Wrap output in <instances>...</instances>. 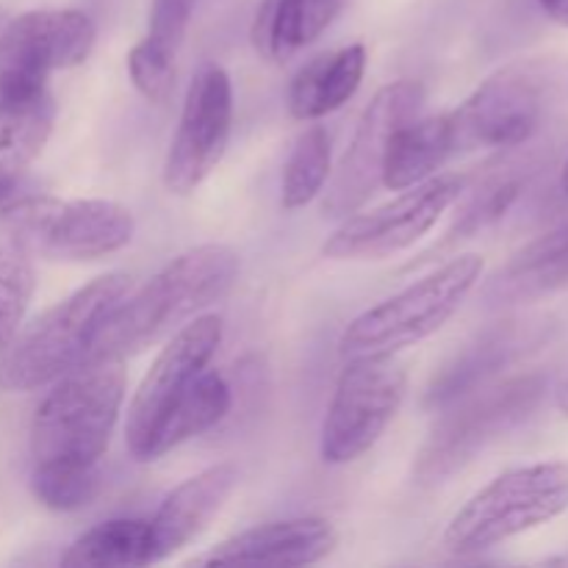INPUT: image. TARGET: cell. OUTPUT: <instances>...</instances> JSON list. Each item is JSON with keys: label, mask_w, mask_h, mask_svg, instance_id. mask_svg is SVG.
Listing matches in <instances>:
<instances>
[{"label": "cell", "mask_w": 568, "mask_h": 568, "mask_svg": "<svg viewBox=\"0 0 568 568\" xmlns=\"http://www.w3.org/2000/svg\"><path fill=\"white\" fill-rule=\"evenodd\" d=\"M131 277L105 272L48 311L22 322L11 342L0 349V388L11 394L39 392L81 366L92 353L98 333L116 305L125 300Z\"/></svg>", "instance_id": "3957f363"}, {"label": "cell", "mask_w": 568, "mask_h": 568, "mask_svg": "<svg viewBox=\"0 0 568 568\" xmlns=\"http://www.w3.org/2000/svg\"><path fill=\"white\" fill-rule=\"evenodd\" d=\"M98 39L92 17L81 9H31L9 17L0 37V67L50 78L89 59Z\"/></svg>", "instance_id": "9a60e30c"}, {"label": "cell", "mask_w": 568, "mask_h": 568, "mask_svg": "<svg viewBox=\"0 0 568 568\" xmlns=\"http://www.w3.org/2000/svg\"><path fill=\"white\" fill-rule=\"evenodd\" d=\"M0 216L20 233L33 258L98 261L128 247L136 231L131 209L116 200H59L44 194L11 197Z\"/></svg>", "instance_id": "ba28073f"}, {"label": "cell", "mask_w": 568, "mask_h": 568, "mask_svg": "<svg viewBox=\"0 0 568 568\" xmlns=\"http://www.w3.org/2000/svg\"><path fill=\"white\" fill-rule=\"evenodd\" d=\"M233 403V392L227 386L225 377L220 372L205 369L192 386L186 388L175 408L161 425L159 436H155L153 449H150V460L164 458L166 453L178 449L181 444L192 442V438L203 436L211 427L220 425L227 416Z\"/></svg>", "instance_id": "603a6c76"}, {"label": "cell", "mask_w": 568, "mask_h": 568, "mask_svg": "<svg viewBox=\"0 0 568 568\" xmlns=\"http://www.w3.org/2000/svg\"><path fill=\"white\" fill-rule=\"evenodd\" d=\"M239 277V255L227 244H197L175 255L136 294L122 300L98 333L89 358L125 361L166 342L211 305L231 294Z\"/></svg>", "instance_id": "7a4b0ae2"}, {"label": "cell", "mask_w": 568, "mask_h": 568, "mask_svg": "<svg viewBox=\"0 0 568 568\" xmlns=\"http://www.w3.org/2000/svg\"><path fill=\"white\" fill-rule=\"evenodd\" d=\"M466 178L433 175L403 189L392 203L344 216L322 253L333 261H383L414 247L458 203Z\"/></svg>", "instance_id": "30bf717a"}, {"label": "cell", "mask_w": 568, "mask_h": 568, "mask_svg": "<svg viewBox=\"0 0 568 568\" xmlns=\"http://www.w3.org/2000/svg\"><path fill=\"white\" fill-rule=\"evenodd\" d=\"M455 155L453 131L447 114L414 116L405 122L392 139L386 166H383V186L392 192L416 186L438 172Z\"/></svg>", "instance_id": "44dd1931"}, {"label": "cell", "mask_w": 568, "mask_h": 568, "mask_svg": "<svg viewBox=\"0 0 568 568\" xmlns=\"http://www.w3.org/2000/svg\"><path fill=\"white\" fill-rule=\"evenodd\" d=\"M483 275L477 253L455 255L425 277L355 316L342 333V358H388L442 331Z\"/></svg>", "instance_id": "5b68a950"}, {"label": "cell", "mask_w": 568, "mask_h": 568, "mask_svg": "<svg viewBox=\"0 0 568 568\" xmlns=\"http://www.w3.org/2000/svg\"><path fill=\"white\" fill-rule=\"evenodd\" d=\"M366 75L364 44H344V48L322 53L297 70L288 83V114L300 122H316L333 114L355 98Z\"/></svg>", "instance_id": "ffe728a7"}, {"label": "cell", "mask_w": 568, "mask_h": 568, "mask_svg": "<svg viewBox=\"0 0 568 568\" xmlns=\"http://www.w3.org/2000/svg\"><path fill=\"white\" fill-rule=\"evenodd\" d=\"M422 100H425V89L408 78L388 83L372 98V103L361 114L347 153L338 161L333 178H327L325 203H322L325 216L344 220L369 203L372 194L383 186V166H386L394 133L405 122L419 116Z\"/></svg>", "instance_id": "7c38bea8"}, {"label": "cell", "mask_w": 568, "mask_h": 568, "mask_svg": "<svg viewBox=\"0 0 568 568\" xmlns=\"http://www.w3.org/2000/svg\"><path fill=\"white\" fill-rule=\"evenodd\" d=\"M568 103V55H527L499 67L449 111L455 155L519 148Z\"/></svg>", "instance_id": "277c9868"}, {"label": "cell", "mask_w": 568, "mask_h": 568, "mask_svg": "<svg viewBox=\"0 0 568 568\" xmlns=\"http://www.w3.org/2000/svg\"><path fill=\"white\" fill-rule=\"evenodd\" d=\"M519 347L521 338L514 327H497V331L483 333L475 344H469L464 353L455 355L453 364L444 366L442 375H436V381H433L430 392H427L425 397L427 408L442 410L447 408L449 403L464 397V394L486 386L488 377H491L499 366L508 364V358Z\"/></svg>", "instance_id": "7402d4cb"}, {"label": "cell", "mask_w": 568, "mask_h": 568, "mask_svg": "<svg viewBox=\"0 0 568 568\" xmlns=\"http://www.w3.org/2000/svg\"><path fill=\"white\" fill-rule=\"evenodd\" d=\"M67 568H142L150 566L148 519H109L78 536L61 555Z\"/></svg>", "instance_id": "cb8c5ba5"}, {"label": "cell", "mask_w": 568, "mask_h": 568, "mask_svg": "<svg viewBox=\"0 0 568 568\" xmlns=\"http://www.w3.org/2000/svg\"><path fill=\"white\" fill-rule=\"evenodd\" d=\"M408 392V372L388 358H347L322 422L320 455L325 464L344 466L369 453Z\"/></svg>", "instance_id": "9c48e42d"}, {"label": "cell", "mask_w": 568, "mask_h": 568, "mask_svg": "<svg viewBox=\"0 0 568 568\" xmlns=\"http://www.w3.org/2000/svg\"><path fill=\"white\" fill-rule=\"evenodd\" d=\"M560 192H564L568 197V155H566L564 166H560Z\"/></svg>", "instance_id": "1f68e13d"}, {"label": "cell", "mask_w": 568, "mask_h": 568, "mask_svg": "<svg viewBox=\"0 0 568 568\" xmlns=\"http://www.w3.org/2000/svg\"><path fill=\"white\" fill-rule=\"evenodd\" d=\"M568 288V220L516 250L486 286L491 308L538 303Z\"/></svg>", "instance_id": "ac0fdd59"}, {"label": "cell", "mask_w": 568, "mask_h": 568, "mask_svg": "<svg viewBox=\"0 0 568 568\" xmlns=\"http://www.w3.org/2000/svg\"><path fill=\"white\" fill-rule=\"evenodd\" d=\"M233 131V87L222 67L205 64L189 83L181 120L164 159L170 194H194L220 166Z\"/></svg>", "instance_id": "4fadbf2b"}, {"label": "cell", "mask_w": 568, "mask_h": 568, "mask_svg": "<svg viewBox=\"0 0 568 568\" xmlns=\"http://www.w3.org/2000/svg\"><path fill=\"white\" fill-rule=\"evenodd\" d=\"M347 0H261L250 26L255 53L270 64H283L316 42Z\"/></svg>", "instance_id": "d6986e66"}, {"label": "cell", "mask_w": 568, "mask_h": 568, "mask_svg": "<svg viewBox=\"0 0 568 568\" xmlns=\"http://www.w3.org/2000/svg\"><path fill=\"white\" fill-rule=\"evenodd\" d=\"M194 9H197V0H150L148 33L142 39L144 48L178 61V50L186 39Z\"/></svg>", "instance_id": "83f0119b"}, {"label": "cell", "mask_w": 568, "mask_h": 568, "mask_svg": "<svg viewBox=\"0 0 568 568\" xmlns=\"http://www.w3.org/2000/svg\"><path fill=\"white\" fill-rule=\"evenodd\" d=\"M538 3H541L544 14H547L549 20L568 28V0H538Z\"/></svg>", "instance_id": "f546056e"}, {"label": "cell", "mask_w": 568, "mask_h": 568, "mask_svg": "<svg viewBox=\"0 0 568 568\" xmlns=\"http://www.w3.org/2000/svg\"><path fill=\"white\" fill-rule=\"evenodd\" d=\"M37 292L33 253L20 233L0 216V349L22 327Z\"/></svg>", "instance_id": "d4e9b609"}, {"label": "cell", "mask_w": 568, "mask_h": 568, "mask_svg": "<svg viewBox=\"0 0 568 568\" xmlns=\"http://www.w3.org/2000/svg\"><path fill=\"white\" fill-rule=\"evenodd\" d=\"M128 75L144 100L164 105L175 89V59L153 53L142 42H136L128 53Z\"/></svg>", "instance_id": "f1b7e54d"}, {"label": "cell", "mask_w": 568, "mask_h": 568, "mask_svg": "<svg viewBox=\"0 0 568 568\" xmlns=\"http://www.w3.org/2000/svg\"><path fill=\"white\" fill-rule=\"evenodd\" d=\"M541 377H514V381L480 386L442 408V419L427 436L414 464V480L419 486L447 483L455 471L469 466L491 442L503 438L519 425L541 399Z\"/></svg>", "instance_id": "52a82bcc"}, {"label": "cell", "mask_w": 568, "mask_h": 568, "mask_svg": "<svg viewBox=\"0 0 568 568\" xmlns=\"http://www.w3.org/2000/svg\"><path fill=\"white\" fill-rule=\"evenodd\" d=\"M125 361L87 358L53 383L31 422V491L44 508L70 514L94 503L103 486L122 403Z\"/></svg>", "instance_id": "6da1fadb"}, {"label": "cell", "mask_w": 568, "mask_h": 568, "mask_svg": "<svg viewBox=\"0 0 568 568\" xmlns=\"http://www.w3.org/2000/svg\"><path fill=\"white\" fill-rule=\"evenodd\" d=\"M220 344L222 320L216 314L197 316L166 338L128 405L125 447L133 460L150 464V449L161 425L186 388L209 369Z\"/></svg>", "instance_id": "8fae6325"}, {"label": "cell", "mask_w": 568, "mask_h": 568, "mask_svg": "<svg viewBox=\"0 0 568 568\" xmlns=\"http://www.w3.org/2000/svg\"><path fill=\"white\" fill-rule=\"evenodd\" d=\"M6 22H9V14H6V11L0 9V37H3V28H6Z\"/></svg>", "instance_id": "d6a6232c"}, {"label": "cell", "mask_w": 568, "mask_h": 568, "mask_svg": "<svg viewBox=\"0 0 568 568\" xmlns=\"http://www.w3.org/2000/svg\"><path fill=\"white\" fill-rule=\"evenodd\" d=\"M55 122V98L44 75L0 67V205L14 197Z\"/></svg>", "instance_id": "5bb4252c"}, {"label": "cell", "mask_w": 568, "mask_h": 568, "mask_svg": "<svg viewBox=\"0 0 568 568\" xmlns=\"http://www.w3.org/2000/svg\"><path fill=\"white\" fill-rule=\"evenodd\" d=\"M338 532L322 516L266 521L225 538L209 552L197 555L192 566H311L336 549Z\"/></svg>", "instance_id": "2e32d148"}, {"label": "cell", "mask_w": 568, "mask_h": 568, "mask_svg": "<svg viewBox=\"0 0 568 568\" xmlns=\"http://www.w3.org/2000/svg\"><path fill=\"white\" fill-rule=\"evenodd\" d=\"M239 483L233 464H216L183 480L148 519L150 566L170 560L216 519Z\"/></svg>", "instance_id": "e0dca14e"}, {"label": "cell", "mask_w": 568, "mask_h": 568, "mask_svg": "<svg viewBox=\"0 0 568 568\" xmlns=\"http://www.w3.org/2000/svg\"><path fill=\"white\" fill-rule=\"evenodd\" d=\"M555 405H558L560 414L568 419V375L560 381V386L555 388Z\"/></svg>", "instance_id": "4dcf8cb0"}, {"label": "cell", "mask_w": 568, "mask_h": 568, "mask_svg": "<svg viewBox=\"0 0 568 568\" xmlns=\"http://www.w3.org/2000/svg\"><path fill=\"white\" fill-rule=\"evenodd\" d=\"M331 136L322 125L305 128L294 142L281 178V205L286 211H300L314 203L331 178Z\"/></svg>", "instance_id": "484cf974"}, {"label": "cell", "mask_w": 568, "mask_h": 568, "mask_svg": "<svg viewBox=\"0 0 568 568\" xmlns=\"http://www.w3.org/2000/svg\"><path fill=\"white\" fill-rule=\"evenodd\" d=\"M521 189H525V178L519 172H497V175L483 178L477 186L460 192L458 200H464L458 220L449 227V239L444 247L460 242V239H471L475 233L486 231L497 220H503L510 211V205L519 200Z\"/></svg>", "instance_id": "4316f807"}, {"label": "cell", "mask_w": 568, "mask_h": 568, "mask_svg": "<svg viewBox=\"0 0 568 568\" xmlns=\"http://www.w3.org/2000/svg\"><path fill=\"white\" fill-rule=\"evenodd\" d=\"M568 510V460H541L494 477L466 499L444 530V549L480 555Z\"/></svg>", "instance_id": "8992f818"}]
</instances>
